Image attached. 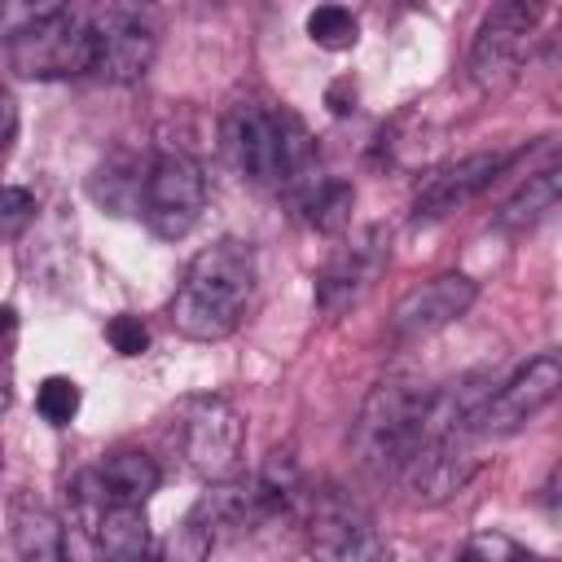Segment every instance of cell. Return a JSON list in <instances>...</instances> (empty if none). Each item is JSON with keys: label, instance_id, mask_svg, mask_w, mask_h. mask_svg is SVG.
I'll list each match as a JSON object with an SVG mask.
<instances>
[{"label": "cell", "instance_id": "obj_21", "mask_svg": "<svg viewBox=\"0 0 562 562\" xmlns=\"http://www.w3.org/2000/svg\"><path fill=\"white\" fill-rule=\"evenodd\" d=\"M140 184H145V171H132V167H101L97 176H92V198L101 202V206H110L114 215H127L132 206H140Z\"/></svg>", "mask_w": 562, "mask_h": 562}, {"label": "cell", "instance_id": "obj_9", "mask_svg": "<svg viewBox=\"0 0 562 562\" xmlns=\"http://www.w3.org/2000/svg\"><path fill=\"white\" fill-rule=\"evenodd\" d=\"M562 391V360L553 351L531 356L522 369H514L496 391L483 395L474 408V435H514L536 413H544Z\"/></svg>", "mask_w": 562, "mask_h": 562}, {"label": "cell", "instance_id": "obj_6", "mask_svg": "<svg viewBox=\"0 0 562 562\" xmlns=\"http://www.w3.org/2000/svg\"><path fill=\"white\" fill-rule=\"evenodd\" d=\"M303 531H307V553L316 562H382L386 558V540L373 514L338 487H321L307 496Z\"/></svg>", "mask_w": 562, "mask_h": 562}, {"label": "cell", "instance_id": "obj_13", "mask_svg": "<svg viewBox=\"0 0 562 562\" xmlns=\"http://www.w3.org/2000/svg\"><path fill=\"white\" fill-rule=\"evenodd\" d=\"M518 158V149H483V154H470V158H457L448 167H439L422 189H417V202H413V220H443L452 211H461L465 202H474L483 189L496 184V176Z\"/></svg>", "mask_w": 562, "mask_h": 562}, {"label": "cell", "instance_id": "obj_30", "mask_svg": "<svg viewBox=\"0 0 562 562\" xmlns=\"http://www.w3.org/2000/svg\"><path fill=\"white\" fill-rule=\"evenodd\" d=\"M13 334H18V312L4 303L0 307V347H13Z\"/></svg>", "mask_w": 562, "mask_h": 562}, {"label": "cell", "instance_id": "obj_17", "mask_svg": "<svg viewBox=\"0 0 562 562\" xmlns=\"http://www.w3.org/2000/svg\"><path fill=\"white\" fill-rule=\"evenodd\" d=\"M97 553L101 562H145L149 522L140 505H105L97 514Z\"/></svg>", "mask_w": 562, "mask_h": 562}, {"label": "cell", "instance_id": "obj_10", "mask_svg": "<svg viewBox=\"0 0 562 562\" xmlns=\"http://www.w3.org/2000/svg\"><path fill=\"white\" fill-rule=\"evenodd\" d=\"M386 259H391V237H386V228H382V224L360 228V233H356L347 246H338V250L329 255V263L321 268V277H316V307H321L325 316L351 312V307L378 285Z\"/></svg>", "mask_w": 562, "mask_h": 562}, {"label": "cell", "instance_id": "obj_19", "mask_svg": "<svg viewBox=\"0 0 562 562\" xmlns=\"http://www.w3.org/2000/svg\"><path fill=\"white\" fill-rule=\"evenodd\" d=\"M351 206H356V189H351L347 180L325 176V180H321L294 211H299L316 233H342L347 220H351Z\"/></svg>", "mask_w": 562, "mask_h": 562}, {"label": "cell", "instance_id": "obj_29", "mask_svg": "<svg viewBox=\"0 0 562 562\" xmlns=\"http://www.w3.org/2000/svg\"><path fill=\"white\" fill-rule=\"evenodd\" d=\"M13 400V369H9V347H0V413Z\"/></svg>", "mask_w": 562, "mask_h": 562}, {"label": "cell", "instance_id": "obj_7", "mask_svg": "<svg viewBox=\"0 0 562 562\" xmlns=\"http://www.w3.org/2000/svg\"><path fill=\"white\" fill-rule=\"evenodd\" d=\"M536 22H540V4L527 0H501L483 13L470 44V79L479 92H505L518 79Z\"/></svg>", "mask_w": 562, "mask_h": 562}, {"label": "cell", "instance_id": "obj_33", "mask_svg": "<svg viewBox=\"0 0 562 562\" xmlns=\"http://www.w3.org/2000/svg\"><path fill=\"white\" fill-rule=\"evenodd\" d=\"M536 562H540V558H536ZM544 562H549V558H544Z\"/></svg>", "mask_w": 562, "mask_h": 562}, {"label": "cell", "instance_id": "obj_1", "mask_svg": "<svg viewBox=\"0 0 562 562\" xmlns=\"http://www.w3.org/2000/svg\"><path fill=\"white\" fill-rule=\"evenodd\" d=\"M224 154L241 180L281 193L290 206H299L325 180L316 140L303 119L263 101H237L224 114Z\"/></svg>", "mask_w": 562, "mask_h": 562}, {"label": "cell", "instance_id": "obj_24", "mask_svg": "<svg viewBox=\"0 0 562 562\" xmlns=\"http://www.w3.org/2000/svg\"><path fill=\"white\" fill-rule=\"evenodd\" d=\"M457 562H536V558L514 536H505V531H474L461 544Z\"/></svg>", "mask_w": 562, "mask_h": 562}, {"label": "cell", "instance_id": "obj_32", "mask_svg": "<svg viewBox=\"0 0 562 562\" xmlns=\"http://www.w3.org/2000/svg\"><path fill=\"white\" fill-rule=\"evenodd\" d=\"M382 562H391V553H386V558H382Z\"/></svg>", "mask_w": 562, "mask_h": 562}, {"label": "cell", "instance_id": "obj_11", "mask_svg": "<svg viewBox=\"0 0 562 562\" xmlns=\"http://www.w3.org/2000/svg\"><path fill=\"white\" fill-rule=\"evenodd\" d=\"M92 31V75L105 83H136L158 53L154 26L136 9H101L88 13Z\"/></svg>", "mask_w": 562, "mask_h": 562}, {"label": "cell", "instance_id": "obj_31", "mask_svg": "<svg viewBox=\"0 0 562 562\" xmlns=\"http://www.w3.org/2000/svg\"><path fill=\"white\" fill-rule=\"evenodd\" d=\"M0 465H4V452H0Z\"/></svg>", "mask_w": 562, "mask_h": 562}, {"label": "cell", "instance_id": "obj_28", "mask_svg": "<svg viewBox=\"0 0 562 562\" xmlns=\"http://www.w3.org/2000/svg\"><path fill=\"white\" fill-rule=\"evenodd\" d=\"M325 101H329L334 114H351V110H356V83H351V79H338Z\"/></svg>", "mask_w": 562, "mask_h": 562}, {"label": "cell", "instance_id": "obj_26", "mask_svg": "<svg viewBox=\"0 0 562 562\" xmlns=\"http://www.w3.org/2000/svg\"><path fill=\"white\" fill-rule=\"evenodd\" d=\"M105 342H110L119 356H140V351L149 347V329H145V321H140V316L119 312V316H110V321H105Z\"/></svg>", "mask_w": 562, "mask_h": 562}, {"label": "cell", "instance_id": "obj_2", "mask_svg": "<svg viewBox=\"0 0 562 562\" xmlns=\"http://www.w3.org/2000/svg\"><path fill=\"white\" fill-rule=\"evenodd\" d=\"M255 277H259V268H255L250 241L220 237V241L202 246L189 259L180 285L171 294V307H167L171 329L193 342L228 338L255 299Z\"/></svg>", "mask_w": 562, "mask_h": 562}, {"label": "cell", "instance_id": "obj_3", "mask_svg": "<svg viewBox=\"0 0 562 562\" xmlns=\"http://www.w3.org/2000/svg\"><path fill=\"white\" fill-rule=\"evenodd\" d=\"M430 400L435 391L413 382V378H386L369 391L360 417H356V461L373 483H400L404 465L413 461L422 435H426V417H430Z\"/></svg>", "mask_w": 562, "mask_h": 562}, {"label": "cell", "instance_id": "obj_8", "mask_svg": "<svg viewBox=\"0 0 562 562\" xmlns=\"http://www.w3.org/2000/svg\"><path fill=\"white\" fill-rule=\"evenodd\" d=\"M202 206H206V176H202V167L189 154H180V149L154 154L149 167H145V184H140V215H145V224L158 237L176 241V237H184L198 224Z\"/></svg>", "mask_w": 562, "mask_h": 562}, {"label": "cell", "instance_id": "obj_16", "mask_svg": "<svg viewBox=\"0 0 562 562\" xmlns=\"http://www.w3.org/2000/svg\"><path fill=\"white\" fill-rule=\"evenodd\" d=\"M105 492H110V505H145L158 483H162V470L149 452L140 448H114L101 465H97Z\"/></svg>", "mask_w": 562, "mask_h": 562}, {"label": "cell", "instance_id": "obj_14", "mask_svg": "<svg viewBox=\"0 0 562 562\" xmlns=\"http://www.w3.org/2000/svg\"><path fill=\"white\" fill-rule=\"evenodd\" d=\"M189 514L202 518L211 527V536H220V531L241 536V531H255L259 522L277 518L281 509L268 501V492L259 487V479H220V483H211L198 496V505Z\"/></svg>", "mask_w": 562, "mask_h": 562}, {"label": "cell", "instance_id": "obj_23", "mask_svg": "<svg viewBox=\"0 0 562 562\" xmlns=\"http://www.w3.org/2000/svg\"><path fill=\"white\" fill-rule=\"evenodd\" d=\"M35 408H40V417H44L48 426H70L75 413H79V386H75L70 378L53 373V378L40 382V391H35Z\"/></svg>", "mask_w": 562, "mask_h": 562}, {"label": "cell", "instance_id": "obj_5", "mask_svg": "<svg viewBox=\"0 0 562 562\" xmlns=\"http://www.w3.org/2000/svg\"><path fill=\"white\" fill-rule=\"evenodd\" d=\"M171 443L180 448L193 474H202L206 483H220L237 474V461L246 448V422L224 395H189L171 417Z\"/></svg>", "mask_w": 562, "mask_h": 562}, {"label": "cell", "instance_id": "obj_18", "mask_svg": "<svg viewBox=\"0 0 562 562\" xmlns=\"http://www.w3.org/2000/svg\"><path fill=\"white\" fill-rule=\"evenodd\" d=\"M558 198H562V171L544 167V171L527 176V184L496 211V228L501 233H527V228H536L558 206Z\"/></svg>", "mask_w": 562, "mask_h": 562}, {"label": "cell", "instance_id": "obj_25", "mask_svg": "<svg viewBox=\"0 0 562 562\" xmlns=\"http://www.w3.org/2000/svg\"><path fill=\"white\" fill-rule=\"evenodd\" d=\"M35 220V193L22 184H0V237L13 241L31 228Z\"/></svg>", "mask_w": 562, "mask_h": 562}, {"label": "cell", "instance_id": "obj_15", "mask_svg": "<svg viewBox=\"0 0 562 562\" xmlns=\"http://www.w3.org/2000/svg\"><path fill=\"white\" fill-rule=\"evenodd\" d=\"M9 527H13V549H18V562H66V531H61V518L18 492L13 505H9Z\"/></svg>", "mask_w": 562, "mask_h": 562}, {"label": "cell", "instance_id": "obj_12", "mask_svg": "<svg viewBox=\"0 0 562 562\" xmlns=\"http://www.w3.org/2000/svg\"><path fill=\"white\" fill-rule=\"evenodd\" d=\"M479 299V285L461 272H439L422 285H413L395 307H391V338L400 342H422L452 321H461Z\"/></svg>", "mask_w": 562, "mask_h": 562}, {"label": "cell", "instance_id": "obj_22", "mask_svg": "<svg viewBox=\"0 0 562 562\" xmlns=\"http://www.w3.org/2000/svg\"><path fill=\"white\" fill-rule=\"evenodd\" d=\"M211 544H215L211 527H206L202 518L184 514V522H176V527L167 531V540L158 544V558H154V562H206Z\"/></svg>", "mask_w": 562, "mask_h": 562}, {"label": "cell", "instance_id": "obj_27", "mask_svg": "<svg viewBox=\"0 0 562 562\" xmlns=\"http://www.w3.org/2000/svg\"><path fill=\"white\" fill-rule=\"evenodd\" d=\"M18 123H22V119H18V101L0 88V154L13 149V140H18Z\"/></svg>", "mask_w": 562, "mask_h": 562}, {"label": "cell", "instance_id": "obj_20", "mask_svg": "<svg viewBox=\"0 0 562 562\" xmlns=\"http://www.w3.org/2000/svg\"><path fill=\"white\" fill-rule=\"evenodd\" d=\"M307 35H312V44H321L329 53H342V48H351L360 40V22L342 4H316L307 13Z\"/></svg>", "mask_w": 562, "mask_h": 562}, {"label": "cell", "instance_id": "obj_4", "mask_svg": "<svg viewBox=\"0 0 562 562\" xmlns=\"http://www.w3.org/2000/svg\"><path fill=\"white\" fill-rule=\"evenodd\" d=\"M9 66L22 79H75L92 70V31L83 9H35L9 35Z\"/></svg>", "mask_w": 562, "mask_h": 562}]
</instances>
